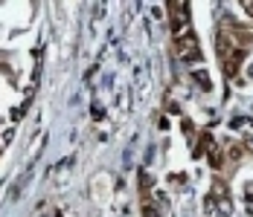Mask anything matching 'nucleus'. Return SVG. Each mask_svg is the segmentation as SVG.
Segmentation results:
<instances>
[{
  "label": "nucleus",
  "instance_id": "1",
  "mask_svg": "<svg viewBox=\"0 0 253 217\" xmlns=\"http://www.w3.org/2000/svg\"><path fill=\"white\" fill-rule=\"evenodd\" d=\"M177 55L183 58V61H195L198 55H201V47H198V41L186 32L183 38H177Z\"/></svg>",
  "mask_w": 253,
  "mask_h": 217
}]
</instances>
